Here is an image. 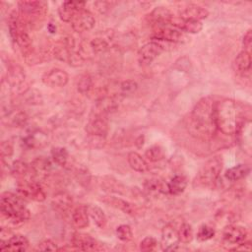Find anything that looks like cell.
Masks as SVG:
<instances>
[{
  "label": "cell",
  "instance_id": "6da1fadb",
  "mask_svg": "<svg viewBox=\"0 0 252 252\" xmlns=\"http://www.w3.org/2000/svg\"><path fill=\"white\" fill-rule=\"evenodd\" d=\"M186 129L195 139L210 141L218 129L215 122V101L207 96L200 99L186 119Z\"/></svg>",
  "mask_w": 252,
  "mask_h": 252
},
{
  "label": "cell",
  "instance_id": "7a4b0ae2",
  "mask_svg": "<svg viewBox=\"0 0 252 252\" xmlns=\"http://www.w3.org/2000/svg\"><path fill=\"white\" fill-rule=\"evenodd\" d=\"M236 102L230 98L215 101V122L217 129L224 135H234L240 122Z\"/></svg>",
  "mask_w": 252,
  "mask_h": 252
},
{
  "label": "cell",
  "instance_id": "3957f363",
  "mask_svg": "<svg viewBox=\"0 0 252 252\" xmlns=\"http://www.w3.org/2000/svg\"><path fill=\"white\" fill-rule=\"evenodd\" d=\"M0 211L2 217L12 225H20L27 221L30 217V211L25 206L22 197L11 192H4L0 199Z\"/></svg>",
  "mask_w": 252,
  "mask_h": 252
},
{
  "label": "cell",
  "instance_id": "277c9868",
  "mask_svg": "<svg viewBox=\"0 0 252 252\" xmlns=\"http://www.w3.org/2000/svg\"><path fill=\"white\" fill-rule=\"evenodd\" d=\"M8 30L12 40L21 48L24 56L33 49L32 38L27 30V25L16 11H13L9 15Z\"/></svg>",
  "mask_w": 252,
  "mask_h": 252
},
{
  "label": "cell",
  "instance_id": "5b68a950",
  "mask_svg": "<svg viewBox=\"0 0 252 252\" xmlns=\"http://www.w3.org/2000/svg\"><path fill=\"white\" fill-rule=\"evenodd\" d=\"M222 164H223L222 158L221 157H219V156L214 157L209 160H207L202 165L199 172L197 173L194 180V186H197V187L213 186L220 175Z\"/></svg>",
  "mask_w": 252,
  "mask_h": 252
},
{
  "label": "cell",
  "instance_id": "8992f818",
  "mask_svg": "<svg viewBox=\"0 0 252 252\" xmlns=\"http://www.w3.org/2000/svg\"><path fill=\"white\" fill-rule=\"evenodd\" d=\"M18 7V13L26 25L41 23L47 13V4L43 1H20Z\"/></svg>",
  "mask_w": 252,
  "mask_h": 252
},
{
  "label": "cell",
  "instance_id": "52a82bcc",
  "mask_svg": "<svg viewBox=\"0 0 252 252\" xmlns=\"http://www.w3.org/2000/svg\"><path fill=\"white\" fill-rule=\"evenodd\" d=\"M53 55L56 59L72 66H80L85 61L81 54L75 50V40L71 36L61 38L54 45Z\"/></svg>",
  "mask_w": 252,
  "mask_h": 252
},
{
  "label": "cell",
  "instance_id": "ba28073f",
  "mask_svg": "<svg viewBox=\"0 0 252 252\" xmlns=\"http://www.w3.org/2000/svg\"><path fill=\"white\" fill-rule=\"evenodd\" d=\"M108 39H110V36L106 37L98 35L91 39L83 40L80 44V49L78 50V52L84 59L92 55L105 53L111 48V40Z\"/></svg>",
  "mask_w": 252,
  "mask_h": 252
},
{
  "label": "cell",
  "instance_id": "9c48e42d",
  "mask_svg": "<svg viewBox=\"0 0 252 252\" xmlns=\"http://www.w3.org/2000/svg\"><path fill=\"white\" fill-rule=\"evenodd\" d=\"M18 194L25 199L43 202L46 199V194L40 184L34 180L22 179L17 185Z\"/></svg>",
  "mask_w": 252,
  "mask_h": 252
},
{
  "label": "cell",
  "instance_id": "30bf717a",
  "mask_svg": "<svg viewBox=\"0 0 252 252\" xmlns=\"http://www.w3.org/2000/svg\"><path fill=\"white\" fill-rule=\"evenodd\" d=\"M153 40L165 41V42H182L186 39V34L182 31H179L170 26L157 27L152 34Z\"/></svg>",
  "mask_w": 252,
  "mask_h": 252
},
{
  "label": "cell",
  "instance_id": "8fae6325",
  "mask_svg": "<svg viewBox=\"0 0 252 252\" xmlns=\"http://www.w3.org/2000/svg\"><path fill=\"white\" fill-rule=\"evenodd\" d=\"M164 50L163 44L159 41H150L144 44L138 51V61L142 66L150 65Z\"/></svg>",
  "mask_w": 252,
  "mask_h": 252
},
{
  "label": "cell",
  "instance_id": "7c38bea8",
  "mask_svg": "<svg viewBox=\"0 0 252 252\" xmlns=\"http://www.w3.org/2000/svg\"><path fill=\"white\" fill-rule=\"evenodd\" d=\"M86 131L89 135L96 138L105 137L108 132V120L105 114L95 112L86 125Z\"/></svg>",
  "mask_w": 252,
  "mask_h": 252
},
{
  "label": "cell",
  "instance_id": "4fadbf2b",
  "mask_svg": "<svg viewBox=\"0 0 252 252\" xmlns=\"http://www.w3.org/2000/svg\"><path fill=\"white\" fill-rule=\"evenodd\" d=\"M95 25V20L93 14L88 10L78 12L71 21L72 29L76 32H85L91 31Z\"/></svg>",
  "mask_w": 252,
  "mask_h": 252
},
{
  "label": "cell",
  "instance_id": "5bb4252c",
  "mask_svg": "<svg viewBox=\"0 0 252 252\" xmlns=\"http://www.w3.org/2000/svg\"><path fill=\"white\" fill-rule=\"evenodd\" d=\"M180 243L178 230L174 225L168 223L165 224L161 230L160 247L163 251H174L178 248Z\"/></svg>",
  "mask_w": 252,
  "mask_h": 252
},
{
  "label": "cell",
  "instance_id": "9a60e30c",
  "mask_svg": "<svg viewBox=\"0 0 252 252\" xmlns=\"http://www.w3.org/2000/svg\"><path fill=\"white\" fill-rule=\"evenodd\" d=\"M71 244L77 250L94 251L99 250V244L90 235L83 232H74L71 237Z\"/></svg>",
  "mask_w": 252,
  "mask_h": 252
},
{
  "label": "cell",
  "instance_id": "2e32d148",
  "mask_svg": "<svg viewBox=\"0 0 252 252\" xmlns=\"http://www.w3.org/2000/svg\"><path fill=\"white\" fill-rule=\"evenodd\" d=\"M51 205L53 209L62 217H69L73 209L72 197L66 192H59L52 198Z\"/></svg>",
  "mask_w": 252,
  "mask_h": 252
},
{
  "label": "cell",
  "instance_id": "e0dca14e",
  "mask_svg": "<svg viewBox=\"0 0 252 252\" xmlns=\"http://www.w3.org/2000/svg\"><path fill=\"white\" fill-rule=\"evenodd\" d=\"M44 85L51 88H60L67 85L69 81L68 74L59 68H53L48 72L44 73L41 78Z\"/></svg>",
  "mask_w": 252,
  "mask_h": 252
},
{
  "label": "cell",
  "instance_id": "ac0fdd59",
  "mask_svg": "<svg viewBox=\"0 0 252 252\" xmlns=\"http://www.w3.org/2000/svg\"><path fill=\"white\" fill-rule=\"evenodd\" d=\"M168 26L175 28L179 31H182L183 32H188V33H198L203 29V25L200 21L183 19L179 16L178 17L173 16L172 19L170 20Z\"/></svg>",
  "mask_w": 252,
  "mask_h": 252
},
{
  "label": "cell",
  "instance_id": "d6986e66",
  "mask_svg": "<svg viewBox=\"0 0 252 252\" xmlns=\"http://www.w3.org/2000/svg\"><path fill=\"white\" fill-rule=\"evenodd\" d=\"M86 2L82 1H65L58 8V14L63 22H71L75 15L84 10Z\"/></svg>",
  "mask_w": 252,
  "mask_h": 252
},
{
  "label": "cell",
  "instance_id": "ffe728a7",
  "mask_svg": "<svg viewBox=\"0 0 252 252\" xmlns=\"http://www.w3.org/2000/svg\"><path fill=\"white\" fill-rule=\"evenodd\" d=\"M238 142L244 152L248 155L251 153V122L249 119H241L236 130Z\"/></svg>",
  "mask_w": 252,
  "mask_h": 252
},
{
  "label": "cell",
  "instance_id": "44dd1931",
  "mask_svg": "<svg viewBox=\"0 0 252 252\" xmlns=\"http://www.w3.org/2000/svg\"><path fill=\"white\" fill-rule=\"evenodd\" d=\"M247 237V230L241 225H228L224 228L222 232V238L224 242L232 245H237L238 243L244 241Z\"/></svg>",
  "mask_w": 252,
  "mask_h": 252
},
{
  "label": "cell",
  "instance_id": "7402d4cb",
  "mask_svg": "<svg viewBox=\"0 0 252 252\" xmlns=\"http://www.w3.org/2000/svg\"><path fill=\"white\" fill-rule=\"evenodd\" d=\"M29 248V240L22 234H15L7 240L1 239L0 249L2 251H19L23 252Z\"/></svg>",
  "mask_w": 252,
  "mask_h": 252
},
{
  "label": "cell",
  "instance_id": "603a6c76",
  "mask_svg": "<svg viewBox=\"0 0 252 252\" xmlns=\"http://www.w3.org/2000/svg\"><path fill=\"white\" fill-rule=\"evenodd\" d=\"M101 200L105 204H107L115 209H118L129 216H136L139 213V209L135 204H132V203H130L126 200H123L121 198L114 197V196H105Z\"/></svg>",
  "mask_w": 252,
  "mask_h": 252
},
{
  "label": "cell",
  "instance_id": "cb8c5ba5",
  "mask_svg": "<svg viewBox=\"0 0 252 252\" xmlns=\"http://www.w3.org/2000/svg\"><path fill=\"white\" fill-rule=\"evenodd\" d=\"M173 14L165 7L159 6L155 8L148 16L147 19L151 24H154L157 27L168 26L170 20L172 19Z\"/></svg>",
  "mask_w": 252,
  "mask_h": 252
},
{
  "label": "cell",
  "instance_id": "d4e9b609",
  "mask_svg": "<svg viewBox=\"0 0 252 252\" xmlns=\"http://www.w3.org/2000/svg\"><path fill=\"white\" fill-rule=\"evenodd\" d=\"M89 217L88 206L84 204H79L76 207H73L70 214L71 222L76 228L87 227L89 225Z\"/></svg>",
  "mask_w": 252,
  "mask_h": 252
},
{
  "label": "cell",
  "instance_id": "484cf974",
  "mask_svg": "<svg viewBox=\"0 0 252 252\" xmlns=\"http://www.w3.org/2000/svg\"><path fill=\"white\" fill-rule=\"evenodd\" d=\"M209 15V12L206 8L203 6L197 5V4H189L180 12V16L183 19H189V20H195L200 21L203 19H206Z\"/></svg>",
  "mask_w": 252,
  "mask_h": 252
},
{
  "label": "cell",
  "instance_id": "4316f807",
  "mask_svg": "<svg viewBox=\"0 0 252 252\" xmlns=\"http://www.w3.org/2000/svg\"><path fill=\"white\" fill-rule=\"evenodd\" d=\"M234 67L237 73L244 76L250 72L251 69V55L250 52L242 50L238 53L234 60Z\"/></svg>",
  "mask_w": 252,
  "mask_h": 252
},
{
  "label": "cell",
  "instance_id": "83f0119b",
  "mask_svg": "<svg viewBox=\"0 0 252 252\" xmlns=\"http://www.w3.org/2000/svg\"><path fill=\"white\" fill-rule=\"evenodd\" d=\"M51 168V164L49 160L43 157L36 158L32 163H31V170L33 173V175L42 177L48 174L49 170Z\"/></svg>",
  "mask_w": 252,
  "mask_h": 252
},
{
  "label": "cell",
  "instance_id": "f1b7e54d",
  "mask_svg": "<svg viewBox=\"0 0 252 252\" xmlns=\"http://www.w3.org/2000/svg\"><path fill=\"white\" fill-rule=\"evenodd\" d=\"M249 171H250V168L247 164L240 163L227 169L224 173V176L227 180L231 182H235L244 178L249 173Z\"/></svg>",
  "mask_w": 252,
  "mask_h": 252
},
{
  "label": "cell",
  "instance_id": "f546056e",
  "mask_svg": "<svg viewBox=\"0 0 252 252\" xmlns=\"http://www.w3.org/2000/svg\"><path fill=\"white\" fill-rule=\"evenodd\" d=\"M128 163L132 169L138 172H147L149 170V164L146 159L138 153L131 152L128 155Z\"/></svg>",
  "mask_w": 252,
  "mask_h": 252
},
{
  "label": "cell",
  "instance_id": "4dcf8cb0",
  "mask_svg": "<svg viewBox=\"0 0 252 252\" xmlns=\"http://www.w3.org/2000/svg\"><path fill=\"white\" fill-rule=\"evenodd\" d=\"M187 183H188L187 178L184 175H175L167 183L168 194H171V195L181 194L185 190Z\"/></svg>",
  "mask_w": 252,
  "mask_h": 252
},
{
  "label": "cell",
  "instance_id": "1f68e13d",
  "mask_svg": "<svg viewBox=\"0 0 252 252\" xmlns=\"http://www.w3.org/2000/svg\"><path fill=\"white\" fill-rule=\"evenodd\" d=\"M88 212H89L90 218L93 220V221L97 227L102 229L106 226L107 219L102 209H100L97 206L91 205V206H88Z\"/></svg>",
  "mask_w": 252,
  "mask_h": 252
},
{
  "label": "cell",
  "instance_id": "d6a6232c",
  "mask_svg": "<svg viewBox=\"0 0 252 252\" xmlns=\"http://www.w3.org/2000/svg\"><path fill=\"white\" fill-rule=\"evenodd\" d=\"M51 158L58 165L65 166L68 162L69 154L68 151L63 147H54L51 150Z\"/></svg>",
  "mask_w": 252,
  "mask_h": 252
},
{
  "label": "cell",
  "instance_id": "836d02e7",
  "mask_svg": "<svg viewBox=\"0 0 252 252\" xmlns=\"http://www.w3.org/2000/svg\"><path fill=\"white\" fill-rule=\"evenodd\" d=\"M24 143L28 148L42 147L46 143V137L43 133H32L24 139Z\"/></svg>",
  "mask_w": 252,
  "mask_h": 252
},
{
  "label": "cell",
  "instance_id": "e575fe53",
  "mask_svg": "<svg viewBox=\"0 0 252 252\" xmlns=\"http://www.w3.org/2000/svg\"><path fill=\"white\" fill-rule=\"evenodd\" d=\"M145 157L147 158L148 160H150L152 162H157V161H159V160L163 159L164 157H165V154H164V151L161 147L156 145V146L150 147L146 151Z\"/></svg>",
  "mask_w": 252,
  "mask_h": 252
},
{
  "label": "cell",
  "instance_id": "d590c367",
  "mask_svg": "<svg viewBox=\"0 0 252 252\" xmlns=\"http://www.w3.org/2000/svg\"><path fill=\"white\" fill-rule=\"evenodd\" d=\"M28 116L23 111H12L8 113V123L13 127H21L26 124Z\"/></svg>",
  "mask_w": 252,
  "mask_h": 252
},
{
  "label": "cell",
  "instance_id": "8d00e7d4",
  "mask_svg": "<svg viewBox=\"0 0 252 252\" xmlns=\"http://www.w3.org/2000/svg\"><path fill=\"white\" fill-rule=\"evenodd\" d=\"M178 230V236H179V240L180 242L182 243H190L193 239V229H192V226L187 223V222H184L181 224V226L179 227Z\"/></svg>",
  "mask_w": 252,
  "mask_h": 252
},
{
  "label": "cell",
  "instance_id": "74e56055",
  "mask_svg": "<svg viewBox=\"0 0 252 252\" xmlns=\"http://www.w3.org/2000/svg\"><path fill=\"white\" fill-rule=\"evenodd\" d=\"M31 171V165L29 166L26 162L21 160H16L12 165V173L17 177L24 178Z\"/></svg>",
  "mask_w": 252,
  "mask_h": 252
},
{
  "label": "cell",
  "instance_id": "f35d334b",
  "mask_svg": "<svg viewBox=\"0 0 252 252\" xmlns=\"http://www.w3.org/2000/svg\"><path fill=\"white\" fill-rule=\"evenodd\" d=\"M93 88V79L90 75H83L80 80L78 81L77 84V89L78 92L81 93L82 94H88Z\"/></svg>",
  "mask_w": 252,
  "mask_h": 252
},
{
  "label": "cell",
  "instance_id": "ab89813d",
  "mask_svg": "<svg viewBox=\"0 0 252 252\" xmlns=\"http://www.w3.org/2000/svg\"><path fill=\"white\" fill-rule=\"evenodd\" d=\"M138 89V84L134 80H126L119 85V94L121 95H130Z\"/></svg>",
  "mask_w": 252,
  "mask_h": 252
},
{
  "label": "cell",
  "instance_id": "60d3db41",
  "mask_svg": "<svg viewBox=\"0 0 252 252\" xmlns=\"http://www.w3.org/2000/svg\"><path fill=\"white\" fill-rule=\"evenodd\" d=\"M116 235L121 241H130L133 238V231L131 226L128 224H120L116 228Z\"/></svg>",
  "mask_w": 252,
  "mask_h": 252
},
{
  "label": "cell",
  "instance_id": "b9f144b4",
  "mask_svg": "<svg viewBox=\"0 0 252 252\" xmlns=\"http://www.w3.org/2000/svg\"><path fill=\"white\" fill-rule=\"evenodd\" d=\"M215 235V229L212 226H209L207 224H203L200 226L198 232H197V239L199 241H207L214 237Z\"/></svg>",
  "mask_w": 252,
  "mask_h": 252
},
{
  "label": "cell",
  "instance_id": "7bdbcfd3",
  "mask_svg": "<svg viewBox=\"0 0 252 252\" xmlns=\"http://www.w3.org/2000/svg\"><path fill=\"white\" fill-rule=\"evenodd\" d=\"M161 185L162 181H159L158 179H149L146 180L144 183L145 190L148 193H161Z\"/></svg>",
  "mask_w": 252,
  "mask_h": 252
},
{
  "label": "cell",
  "instance_id": "ee69618b",
  "mask_svg": "<svg viewBox=\"0 0 252 252\" xmlns=\"http://www.w3.org/2000/svg\"><path fill=\"white\" fill-rule=\"evenodd\" d=\"M157 245H158V241L155 237L147 236L140 242V250L145 252L153 251L156 249Z\"/></svg>",
  "mask_w": 252,
  "mask_h": 252
},
{
  "label": "cell",
  "instance_id": "f6af8a7d",
  "mask_svg": "<svg viewBox=\"0 0 252 252\" xmlns=\"http://www.w3.org/2000/svg\"><path fill=\"white\" fill-rule=\"evenodd\" d=\"M104 183V188H106L105 190H108V191H111V192H115V193H120L122 194L123 192L121 191L122 189H124L125 187L119 183L118 181L116 180H112V178H109V180H105L103 181Z\"/></svg>",
  "mask_w": 252,
  "mask_h": 252
},
{
  "label": "cell",
  "instance_id": "bcb514c9",
  "mask_svg": "<svg viewBox=\"0 0 252 252\" xmlns=\"http://www.w3.org/2000/svg\"><path fill=\"white\" fill-rule=\"evenodd\" d=\"M37 249L40 251H56L59 250L57 244L51 239H44L38 243Z\"/></svg>",
  "mask_w": 252,
  "mask_h": 252
},
{
  "label": "cell",
  "instance_id": "7dc6e473",
  "mask_svg": "<svg viewBox=\"0 0 252 252\" xmlns=\"http://www.w3.org/2000/svg\"><path fill=\"white\" fill-rule=\"evenodd\" d=\"M1 155L2 157H11L13 155V146L9 141H4L1 144Z\"/></svg>",
  "mask_w": 252,
  "mask_h": 252
},
{
  "label": "cell",
  "instance_id": "c3c4849f",
  "mask_svg": "<svg viewBox=\"0 0 252 252\" xmlns=\"http://www.w3.org/2000/svg\"><path fill=\"white\" fill-rule=\"evenodd\" d=\"M252 45V32L251 30H248L246 32V33L243 36V46H244V50L250 52V48Z\"/></svg>",
  "mask_w": 252,
  "mask_h": 252
},
{
  "label": "cell",
  "instance_id": "681fc988",
  "mask_svg": "<svg viewBox=\"0 0 252 252\" xmlns=\"http://www.w3.org/2000/svg\"><path fill=\"white\" fill-rule=\"evenodd\" d=\"M252 249V246L250 244V242H240L237 244V246L235 248H233L232 250L234 251H239V250H244V251H250Z\"/></svg>",
  "mask_w": 252,
  "mask_h": 252
}]
</instances>
